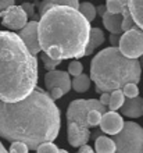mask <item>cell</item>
Here are the masks:
<instances>
[{
	"label": "cell",
	"instance_id": "obj_1",
	"mask_svg": "<svg viewBox=\"0 0 143 153\" xmlns=\"http://www.w3.org/2000/svg\"><path fill=\"white\" fill-rule=\"evenodd\" d=\"M60 132V110L49 93L35 89L14 103L0 102V137L8 142H24L36 149L43 142H53Z\"/></svg>",
	"mask_w": 143,
	"mask_h": 153
},
{
	"label": "cell",
	"instance_id": "obj_2",
	"mask_svg": "<svg viewBox=\"0 0 143 153\" xmlns=\"http://www.w3.org/2000/svg\"><path fill=\"white\" fill-rule=\"evenodd\" d=\"M89 32L90 22L70 6L49 7L38 22L40 50L57 60L84 57Z\"/></svg>",
	"mask_w": 143,
	"mask_h": 153
},
{
	"label": "cell",
	"instance_id": "obj_3",
	"mask_svg": "<svg viewBox=\"0 0 143 153\" xmlns=\"http://www.w3.org/2000/svg\"><path fill=\"white\" fill-rule=\"evenodd\" d=\"M38 84V59L18 33L0 31V102L24 99Z\"/></svg>",
	"mask_w": 143,
	"mask_h": 153
},
{
	"label": "cell",
	"instance_id": "obj_4",
	"mask_svg": "<svg viewBox=\"0 0 143 153\" xmlns=\"http://www.w3.org/2000/svg\"><path fill=\"white\" fill-rule=\"evenodd\" d=\"M140 73L139 60L124 56L117 46H110L92 59L89 78L95 82L96 91L102 93L122 89L129 82L138 84Z\"/></svg>",
	"mask_w": 143,
	"mask_h": 153
},
{
	"label": "cell",
	"instance_id": "obj_5",
	"mask_svg": "<svg viewBox=\"0 0 143 153\" xmlns=\"http://www.w3.org/2000/svg\"><path fill=\"white\" fill-rule=\"evenodd\" d=\"M99 110L102 113L106 111V106H103L97 99H76L72 100L67 110V134L68 143L74 148H79L81 145L87 143L90 139V131L87 125V113L90 110Z\"/></svg>",
	"mask_w": 143,
	"mask_h": 153
},
{
	"label": "cell",
	"instance_id": "obj_6",
	"mask_svg": "<svg viewBox=\"0 0 143 153\" xmlns=\"http://www.w3.org/2000/svg\"><path fill=\"white\" fill-rule=\"evenodd\" d=\"M115 153H143V128L133 121L124 123L119 132L111 138Z\"/></svg>",
	"mask_w": 143,
	"mask_h": 153
},
{
	"label": "cell",
	"instance_id": "obj_7",
	"mask_svg": "<svg viewBox=\"0 0 143 153\" xmlns=\"http://www.w3.org/2000/svg\"><path fill=\"white\" fill-rule=\"evenodd\" d=\"M118 49L124 56L129 59H139L143 54V31L138 25L125 31L119 38Z\"/></svg>",
	"mask_w": 143,
	"mask_h": 153
},
{
	"label": "cell",
	"instance_id": "obj_8",
	"mask_svg": "<svg viewBox=\"0 0 143 153\" xmlns=\"http://www.w3.org/2000/svg\"><path fill=\"white\" fill-rule=\"evenodd\" d=\"M1 18H3V25L13 31H20L27 22H28V16L25 14L21 6L13 4L10 7L1 11Z\"/></svg>",
	"mask_w": 143,
	"mask_h": 153
},
{
	"label": "cell",
	"instance_id": "obj_9",
	"mask_svg": "<svg viewBox=\"0 0 143 153\" xmlns=\"http://www.w3.org/2000/svg\"><path fill=\"white\" fill-rule=\"evenodd\" d=\"M18 36L22 39L25 46L28 48V50L32 54H38L40 52L39 46V39H38V21H29L20 29Z\"/></svg>",
	"mask_w": 143,
	"mask_h": 153
},
{
	"label": "cell",
	"instance_id": "obj_10",
	"mask_svg": "<svg viewBox=\"0 0 143 153\" xmlns=\"http://www.w3.org/2000/svg\"><path fill=\"white\" fill-rule=\"evenodd\" d=\"M44 85L47 91L52 88L57 86V88L63 89L64 93H68L71 89V79H70V74L67 71H60V70H52L47 71V74L44 75Z\"/></svg>",
	"mask_w": 143,
	"mask_h": 153
},
{
	"label": "cell",
	"instance_id": "obj_11",
	"mask_svg": "<svg viewBox=\"0 0 143 153\" xmlns=\"http://www.w3.org/2000/svg\"><path fill=\"white\" fill-rule=\"evenodd\" d=\"M99 125L103 132L108 134V135H115L122 128L124 120L118 113H115L113 110L111 111H104L102 114V120H100Z\"/></svg>",
	"mask_w": 143,
	"mask_h": 153
},
{
	"label": "cell",
	"instance_id": "obj_12",
	"mask_svg": "<svg viewBox=\"0 0 143 153\" xmlns=\"http://www.w3.org/2000/svg\"><path fill=\"white\" fill-rule=\"evenodd\" d=\"M119 109H121L122 116L138 118V117L143 116V99L139 96L128 97L127 100H124L122 106Z\"/></svg>",
	"mask_w": 143,
	"mask_h": 153
},
{
	"label": "cell",
	"instance_id": "obj_13",
	"mask_svg": "<svg viewBox=\"0 0 143 153\" xmlns=\"http://www.w3.org/2000/svg\"><path fill=\"white\" fill-rule=\"evenodd\" d=\"M103 25L106 27L110 33H122V28H121V24H122V14H114V13L106 11L103 13Z\"/></svg>",
	"mask_w": 143,
	"mask_h": 153
},
{
	"label": "cell",
	"instance_id": "obj_14",
	"mask_svg": "<svg viewBox=\"0 0 143 153\" xmlns=\"http://www.w3.org/2000/svg\"><path fill=\"white\" fill-rule=\"evenodd\" d=\"M103 42H104V33H103V31H102L100 28H90L86 49H85V52H84V57L85 56H90L92 53L95 52L96 49L99 48Z\"/></svg>",
	"mask_w": 143,
	"mask_h": 153
},
{
	"label": "cell",
	"instance_id": "obj_15",
	"mask_svg": "<svg viewBox=\"0 0 143 153\" xmlns=\"http://www.w3.org/2000/svg\"><path fill=\"white\" fill-rule=\"evenodd\" d=\"M133 22L143 31V0H127Z\"/></svg>",
	"mask_w": 143,
	"mask_h": 153
},
{
	"label": "cell",
	"instance_id": "obj_16",
	"mask_svg": "<svg viewBox=\"0 0 143 153\" xmlns=\"http://www.w3.org/2000/svg\"><path fill=\"white\" fill-rule=\"evenodd\" d=\"M52 6H70V7L78 8L79 0H42L39 3V7H38L39 8V16Z\"/></svg>",
	"mask_w": 143,
	"mask_h": 153
},
{
	"label": "cell",
	"instance_id": "obj_17",
	"mask_svg": "<svg viewBox=\"0 0 143 153\" xmlns=\"http://www.w3.org/2000/svg\"><path fill=\"white\" fill-rule=\"evenodd\" d=\"M96 153H115V143L111 138L97 137L95 141Z\"/></svg>",
	"mask_w": 143,
	"mask_h": 153
},
{
	"label": "cell",
	"instance_id": "obj_18",
	"mask_svg": "<svg viewBox=\"0 0 143 153\" xmlns=\"http://www.w3.org/2000/svg\"><path fill=\"white\" fill-rule=\"evenodd\" d=\"M71 88L75 92H85L90 88V78L86 74H79L74 76V81H71Z\"/></svg>",
	"mask_w": 143,
	"mask_h": 153
},
{
	"label": "cell",
	"instance_id": "obj_19",
	"mask_svg": "<svg viewBox=\"0 0 143 153\" xmlns=\"http://www.w3.org/2000/svg\"><path fill=\"white\" fill-rule=\"evenodd\" d=\"M124 100H125V96L122 93V89H114L110 92V102H108V107L110 110L115 111L118 110L121 106H122Z\"/></svg>",
	"mask_w": 143,
	"mask_h": 153
},
{
	"label": "cell",
	"instance_id": "obj_20",
	"mask_svg": "<svg viewBox=\"0 0 143 153\" xmlns=\"http://www.w3.org/2000/svg\"><path fill=\"white\" fill-rule=\"evenodd\" d=\"M78 11H79L81 14L89 21V22H92V21L96 18V7L92 3H89V1L79 3V6H78Z\"/></svg>",
	"mask_w": 143,
	"mask_h": 153
},
{
	"label": "cell",
	"instance_id": "obj_21",
	"mask_svg": "<svg viewBox=\"0 0 143 153\" xmlns=\"http://www.w3.org/2000/svg\"><path fill=\"white\" fill-rule=\"evenodd\" d=\"M128 6L127 0H107L106 1V10L114 14H121L124 7Z\"/></svg>",
	"mask_w": 143,
	"mask_h": 153
},
{
	"label": "cell",
	"instance_id": "obj_22",
	"mask_svg": "<svg viewBox=\"0 0 143 153\" xmlns=\"http://www.w3.org/2000/svg\"><path fill=\"white\" fill-rule=\"evenodd\" d=\"M122 24H121V28H122V32H125V31H128V29H131L135 27V22H133V18H132L131 16V13H129V8L127 7H124L122 10Z\"/></svg>",
	"mask_w": 143,
	"mask_h": 153
},
{
	"label": "cell",
	"instance_id": "obj_23",
	"mask_svg": "<svg viewBox=\"0 0 143 153\" xmlns=\"http://www.w3.org/2000/svg\"><path fill=\"white\" fill-rule=\"evenodd\" d=\"M40 60L43 61L44 68L47 70V71H52V70H54L57 65L61 64V61H63V60H57V59H52V57L47 56L46 53H43V54L40 56Z\"/></svg>",
	"mask_w": 143,
	"mask_h": 153
},
{
	"label": "cell",
	"instance_id": "obj_24",
	"mask_svg": "<svg viewBox=\"0 0 143 153\" xmlns=\"http://www.w3.org/2000/svg\"><path fill=\"white\" fill-rule=\"evenodd\" d=\"M102 111H99V110H90L89 113H87V125H89V128L90 127H97L100 123V120H102Z\"/></svg>",
	"mask_w": 143,
	"mask_h": 153
},
{
	"label": "cell",
	"instance_id": "obj_25",
	"mask_svg": "<svg viewBox=\"0 0 143 153\" xmlns=\"http://www.w3.org/2000/svg\"><path fill=\"white\" fill-rule=\"evenodd\" d=\"M122 93L125 97H135L139 96V88H138V84H133V82H129L122 88Z\"/></svg>",
	"mask_w": 143,
	"mask_h": 153
},
{
	"label": "cell",
	"instance_id": "obj_26",
	"mask_svg": "<svg viewBox=\"0 0 143 153\" xmlns=\"http://www.w3.org/2000/svg\"><path fill=\"white\" fill-rule=\"evenodd\" d=\"M59 148H57L53 142H43L36 148L38 153H59Z\"/></svg>",
	"mask_w": 143,
	"mask_h": 153
},
{
	"label": "cell",
	"instance_id": "obj_27",
	"mask_svg": "<svg viewBox=\"0 0 143 153\" xmlns=\"http://www.w3.org/2000/svg\"><path fill=\"white\" fill-rule=\"evenodd\" d=\"M82 71H84V65H82V63L78 60L71 61L70 65H68V74L72 76L79 75V74H82Z\"/></svg>",
	"mask_w": 143,
	"mask_h": 153
},
{
	"label": "cell",
	"instance_id": "obj_28",
	"mask_svg": "<svg viewBox=\"0 0 143 153\" xmlns=\"http://www.w3.org/2000/svg\"><path fill=\"white\" fill-rule=\"evenodd\" d=\"M8 153H28V146L25 145L24 142H20V141L11 142Z\"/></svg>",
	"mask_w": 143,
	"mask_h": 153
},
{
	"label": "cell",
	"instance_id": "obj_29",
	"mask_svg": "<svg viewBox=\"0 0 143 153\" xmlns=\"http://www.w3.org/2000/svg\"><path fill=\"white\" fill-rule=\"evenodd\" d=\"M63 95H65V93L63 92V89L57 88V86H54V88H52L50 91H49V96L52 97L53 100H57V99H60V97H63Z\"/></svg>",
	"mask_w": 143,
	"mask_h": 153
},
{
	"label": "cell",
	"instance_id": "obj_30",
	"mask_svg": "<svg viewBox=\"0 0 143 153\" xmlns=\"http://www.w3.org/2000/svg\"><path fill=\"white\" fill-rule=\"evenodd\" d=\"M21 7H22V10H24L25 14L28 17H36L35 13H33V4L32 3H24Z\"/></svg>",
	"mask_w": 143,
	"mask_h": 153
},
{
	"label": "cell",
	"instance_id": "obj_31",
	"mask_svg": "<svg viewBox=\"0 0 143 153\" xmlns=\"http://www.w3.org/2000/svg\"><path fill=\"white\" fill-rule=\"evenodd\" d=\"M99 102L103 106H106V107H107V106H108V102H110V92H102V96H100Z\"/></svg>",
	"mask_w": 143,
	"mask_h": 153
},
{
	"label": "cell",
	"instance_id": "obj_32",
	"mask_svg": "<svg viewBox=\"0 0 143 153\" xmlns=\"http://www.w3.org/2000/svg\"><path fill=\"white\" fill-rule=\"evenodd\" d=\"M13 4H14V0H0V11L6 10V8L13 6Z\"/></svg>",
	"mask_w": 143,
	"mask_h": 153
},
{
	"label": "cell",
	"instance_id": "obj_33",
	"mask_svg": "<svg viewBox=\"0 0 143 153\" xmlns=\"http://www.w3.org/2000/svg\"><path fill=\"white\" fill-rule=\"evenodd\" d=\"M78 153H96V152L92 149V148L87 145V143H85V145H81L79 146V150H78Z\"/></svg>",
	"mask_w": 143,
	"mask_h": 153
},
{
	"label": "cell",
	"instance_id": "obj_34",
	"mask_svg": "<svg viewBox=\"0 0 143 153\" xmlns=\"http://www.w3.org/2000/svg\"><path fill=\"white\" fill-rule=\"evenodd\" d=\"M110 42H111L113 46H118V42H119V38L117 33H111V36H110Z\"/></svg>",
	"mask_w": 143,
	"mask_h": 153
},
{
	"label": "cell",
	"instance_id": "obj_35",
	"mask_svg": "<svg viewBox=\"0 0 143 153\" xmlns=\"http://www.w3.org/2000/svg\"><path fill=\"white\" fill-rule=\"evenodd\" d=\"M104 11H106V6H99V7H96V14L99 13L100 16H103Z\"/></svg>",
	"mask_w": 143,
	"mask_h": 153
},
{
	"label": "cell",
	"instance_id": "obj_36",
	"mask_svg": "<svg viewBox=\"0 0 143 153\" xmlns=\"http://www.w3.org/2000/svg\"><path fill=\"white\" fill-rule=\"evenodd\" d=\"M0 153H8L7 149H6V148L3 146V143H1V142H0Z\"/></svg>",
	"mask_w": 143,
	"mask_h": 153
},
{
	"label": "cell",
	"instance_id": "obj_37",
	"mask_svg": "<svg viewBox=\"0 0 143 153\" xmlns=\"http://www.w3.org/2000/svg\"><path fill=\"white\" fill-rule=\"evenodd\" d=\"M139 59H140V61H139V64H140V68L143 70V54H142V56L139 57Z\"/></svg>",
	"mask_w": 143,
	"mask_h": 153
},
{
	"label": "cell",
	"instance_id": "obj_38",
	"mask_svg": "<svg viewBox=\"0 0 143 153\" xmlns=\"http://www.w3.org/2000/svg\"><path fill=\"white\" fill-rule=\"evenodd\" d=\"M59 153H68V152H67V150H63V149H60V150H59Z\"/></svg>",
	"mask_w": 143,
	"mask_h": 153
},
{
	"label": "cell",
	"instance_id": "obj_39",
	"mask_svg": "<svg viewBox=\"0 0 143 153\" xmlns=\"http://www.w3.org/2000/svg\"><path fill=\"white\" fill-rule=\"evenodd\" d=\"M0 17H1V11H0Z\"/></svg>",
	"mask_w": 143,
	"mask_h": 153
}]
</instances>
